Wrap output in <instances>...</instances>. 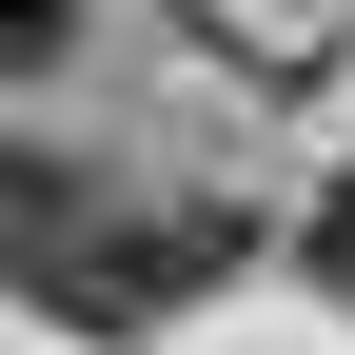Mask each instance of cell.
I'll list each match as a JSON object with an SVG mask.
<instances>
[{
	"label": "cell",
	"mask_w": 355,
	"mask_h": 355,
	"mask_svg": "<svg viewBox=\"0 0 355 355\" xmlns=\"http://www.w3.org/2000/svg\"><path fill=\"white\" fill-rule=\"evenodd\" d=\"M217 277H237V217H99V237L60 257L40 316H79V336H158L178 296H217Z\"/></svg>",
	"instance_id": "6da1fadb"
},
{
	"label": "cell",
	"mask_w": 355,
	"mask_h": 355,
	"mask_svg": "<svg viewBox=\"0 0 355 355\" xmlns=\"http://www.w3.org/2000/svg\"><path fill=\"white\" fill-rule=\"evenodd\" d=\"M79 237H99V198H79L60 158H0V296H60Z\"/></svg>",
	"instance_id": "7a4b0ae2"
},
{
	"label": "cell",
	"mask_w": 355,
	"mask_h": 355,
	"mask_svg": "<svg viewBox=\"0 0 355 355\" xmlns=\"http://www.w3.org/2000/svg\"><path fill=\"white\" fill-rule=\"evenodd\" d=\"M296 277H316V296H336V316H355V178H336V198H316V217H296Z\"/></svg>",
	"instance_id": "3957f363"
},
{
	"label": "cell",
	"mask_w": 355,
	"mask_h": 355,
	"mask_svg": "<svg viewBox=\"0 0 355 355\" xmlns=\"http://www.w3.org/2000/svg\"><path fill=\"white\" fill-rule=\"evenodd\" d=\"M20 60H60V0H0V79Z\"/></svg>",
	"instance_id": "277c9868"
}]
</instances>
